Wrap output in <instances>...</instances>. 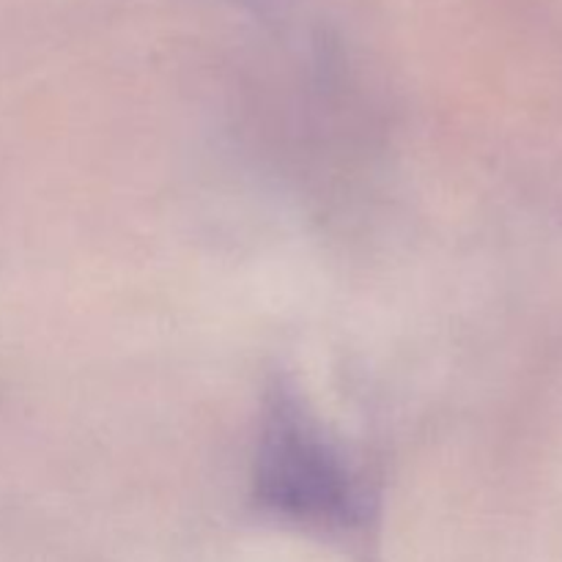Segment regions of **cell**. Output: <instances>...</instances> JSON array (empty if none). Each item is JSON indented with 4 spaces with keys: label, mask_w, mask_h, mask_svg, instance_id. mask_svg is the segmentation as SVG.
Segmentation results:
<instances>
[{
    "label": "cell",
    "mask_w": 562,
    "mask_h": 562,
    "mask_svg": "<svg viewBox=\"0 0 562 562\" xmlns=\"http://www.w3.org/2000/svg\"><path fill=\"white\" fill-rule=\"evenodd\" d=\"M269 464L272 475L283 483V492H278L283 505H294L305 516H318V519L346 516L349 521L351 492L349 486H344V475L327 450L307 437L294 417L280 415Z\"/></svg>",
    "instance_id": "1"
}]
</instances>
